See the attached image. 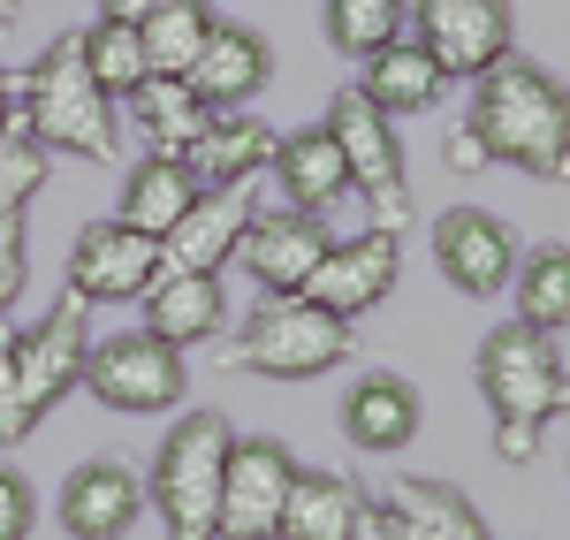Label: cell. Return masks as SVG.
<instances>
[{"label":"cell","mask_w":570,"mask_h":540,"mask_svg":"<svg viewBox=\"0 0 570 540\" xmlns=\"http://www.w3.org/2000/svg\"><path fill=\"white\" fill-rule=\"evenodd\" d=\"M487 160L518 168L532 183H563L570 176V85L548 77L525 53H502L487 77H472V115Z\"/></svg>","instance_id":"obj_1"},{"label":"cell","mask_w":570,"mask_h":540,"mask_svg":"<svg viewBox=\"0 0 570 540\" xmlns=\"http://www.w3.org/2000/svg\"><path fill=\"white\" fill-rule=\"evenodd\" d=\"M236 426L220 411H183L160 434V456L145 472V502L160 510L168 540H220V480H228Z\"/></svg>","instance_id":"obj_2"},{"label":"cell","mask_w":570,"mask_h":540,"mask_svg":"<svg viewBox=\"0 0 570 540\" xmlns=\"http://www.w3.org/2000/svg\"><path fill=\"white\" fill-rule=\"evenodd\" d=\"M16 107H23V130L39 137L46 153H69V160H115V99L99 91V77L85 69V46L53 39L23 69L16 85Z\"/></svg>","instance_id":"obj_3"},{"label":"cell","mask_w":570,"mask_h":540,"mask_svg":"<svg viewBox=\"0 0 570 540\" xmlns=\"http://www.w3.org/2000/svg\"><path fill=\"white\" fill-rule=\"evenodd\" d=\"M343 359H351V320L312 297H266L244 313V335H236V365L266 381H320Z\"/></svg>","instance_id":"obj_4"},{"label":"cell","mask_w":570,"mask_h":540,"mask_svg":"<svg viewBox=\"0 0 570 540\" xmlns=\"http://www.w3.org/2000/svg\"><path fill=\"white\" fill-rule=\"evenodd\" d=\"M480 396L494 419H518V426H548L570 411V365L556 351L548 327L532 320H502L480 343Z\"/></svg>","instance_id":"obj_5"},{"label":"cell","mask_w":570,"mask_h":540,"mask_svg":"<svg viewBox=\"0 0 570 540\" xmlns=\"http://www.w3.org/2000/svg\"><path fill=\"white\" fill-rule=\"evenodd\" d=\"M327 137L343 145L351 198H365L373 228L403 236V222H411V183H403V145H395V122L351 85V91H335V99H327Z\"/></svg>","instance_id":"obj_6"},{"label":"cell","mask_w":570,"mask_h":540,"mask_svg":"<svg viewBox=\"0 0 570 540\" xmlns=\"http://www.w3.org/2000/svg\"><path fill=\"white\" fill-rule=\"evenodd\" d=\"M85 389L122 419H153V411H176L190 389V365L176 343H160L153 327H122L107 343H91L85 359Z\"/></svg>","instance_id":"obj_7"},{"label":"cell","mask_w":570,"mask_h":540,"mask_svg":"<svg viewBox=\"0 0 570 540\" xmlns=\"http://www.w3.org/2000/svg\"><path fill=\"white\" fill-rule=\"evenodd\" d=\"M411 39L441 77H487L518 39V16L510 0H411Z\"/></svg>","instance_id":"obj_8"},{"label":"cell","mask_w":570,"mask_h":540,"mask_svg":"<svg viewBox=\"0 0 570 540\" xmlns=\"http://www.w3.org/2000/svg\"><path fill=\"white\" fill-rule=\"evenodd\" d=\"M289 480L297 456L266 434H236L228 450V480H220V540H282V510H289Z\"/></svg>","instance_id":"obj_9"},{"label":"cell","mask_w":570,"mask_h":540,"mask_svg":"<svg viewBox=\"0 0 570 540\" xmlns=\"http://www.w3.org/2000/svg\"><path fill=\"white\" fill-rule=\"evenodd\" d=\"M153 274H160V244L153 236H137L122 222H91L77 244H69V297L77 305H137L145 289H153Z\"/></svg>","instance_id":"obj_10"},{"label":"cell","mask_w":570,"mask_h":540,"mask_svg":"<svg viewBox=\"0 0 570 540\" xmlns=\"http://www.w3.org/2000/svg\"><path fill=\"white\" fill-rule=\"evenodd\" d=\"M395 282H403V244H395L389 228H365V236H335V244H327L320 274H312L297 297L357 320V313H373V305H389Z\"/></svg>","instance_id":"obj_11"},{"label":"cell","mask_w":570,"mask_h":540,"mask_svg":"<svg viewBox=\"0 0 570 540\" xmlns=\"http://www.w3.org/2000/svg\"><path fill=\"white\" fill-rule=\"evenodd\" d=\"M327 222L320 214H297V206H274V214H252L244 222V244H236V259H244V274L259 282L266 297H297L312 274H320V259H327Z\"/></svg>","instance_id":"obj_12"},{"label":"cell","mask_w":570,"mask_h":540,"mask_svg":"<svg viewBox=\"0 0 570 540\" xmlns=\"http://www.w3.org/2000/svg\"><path fill=\"white\" fill-rule=\"evenodd\" d=\"M434 267L449 274V289L494 297L518 274V236H510L502 214H487V206H449L434 222Z\"/></svg>","instance_id":"obj_13"},{"label":"cell","mask_w":570,"mask_h":540,"mask_svg":"<svg viewBox=\"0 0 570 540\" xmlns=\"http://www.w3.org/2000/svg\"><path fill=\"white\" fill-rule=\"evenodd\" d=\"M259 206H252V183H206L190 206H183V222L160 236V267L176 274H220L236 259V244H244V222H252Z\"/></svg>","instance_id":"obj_14"},{"label":"cell","mask_w":570,"mask_h":540,"mask_svg":"<svg viewBox=\"0 0 570 540\" xmlns=\"http://www.w3.org/2000/svg\"><path fill=\"white\" fill-rule=\"evenodd\" d=\"M266 77H274V46H266V31H252V23H220L206 31V46H198V61H190V91L214 107V115H236V107H252L266 91Z\"/></svg>","instance_id":"obj_15"},{"label":"cell","mask_w":570,"mask_h":540,"mask_svg":"<svg viewBox=\"0 0 570 540\" xmlns=\"http://www.w3.org/2000/svg\"><path fill=\"white\" fill-rule=\"evenodd\" d=\"M85 359H91V327H85V305H77V297L53 305L39 327L16 335V365H23V389H31L39 419L61 404L69 389H85Z\"/></svg>","instance_id":"obj_16"},{"label":"cell","mask_w":570,"mask_h":540,"mask_svg":"<svg viewBox=\"0 0 570 540\" xmlns=\"http://www.w3.org/2000/svg\"><path fill=\"white\" fill-rule=\"evenodd\" d=\"M137 510H145V480L130 464L91 456L61 480V533L69 540H122L137 526Z\"/></svg>","instance_id":"obj_17"},{"label":"cell","mask_w":570,"mask_h":540,"mask_svg":"<svg viewBox=\"0 0 570 540\" xmlns=\"http://www.w3.org/2000/svg\"><path fill=\"white\" fill-rule=\"evenodd\" d=\"M274 183H282V206L320 214V222L351 198V168H343V145L327 137V122L282 137V153H274Z\"/></svg>","instance_id":"obj_18"},{"label":"cell","mask_w":570,"mask_h":540,"mask_svg":"<svg viewBox=\"0 0 570 540\" xmlns=\"http://www.w3.org/2000/svg\"><path fill=\"white\" fill-rule=\"evenodd\" d=\"M137 305H145V327H153L160 343L190 351V343L220 335V320H228V289H220V274H176V267H160V274H153V289H145Z\"/></svg>","instance_id":"obj_19"},{"label":"cell","mask_w":570,"mask_h":540,"mask_svg":"<svg viewBox=\"0 0 570 540\" xmlns=\"http://www.w3.org/2000/svg\"><path fill=\"white\" fill-rule=\"evenodd\" d=\"M274 153H282V137L266 130L259 115L236 107V115H214V122L198 130V145L183 153V168L198 176V190H206V183H252L259 168H274Z\"/></svg>","instance_id":"obj_20"},{"label":"cell","mask_w":570,"mask_h":540,"mask_svg":"<svg viewBox=\"0 0 570 540\" xmlns=\"http://www.w3.org/2000/svg\"><path fill=\"white\" fill-rule=\"evenodd\" d=\"M343 434L365 456H389L419 434V389L403 373H365L351 396H343Z\"/></svg>","instance_id":"obj_21"},{"label":"cell","mask_w":570,"mask_h":540,"mask_svg":"<svg viewBox=\"0 0 570 540\" xmlns=\"http://www.w3.org/2000/svg\"><path fill=\"white\" fill-rule=\"evenodd\" d=\"M198 198V176L183 168L176 153H145L130 176H122V198H115V222L122 228H137V236H168V228L183 222V206Z\"/></svg>","instance_id":"obj_22"},{"label":"cell","mask_w":570,"mask_h":540,"mask_svg":"<svg viewBox=\"0 0 570 540\" xmlns=\"http://www.w3.org/2000/svg\"><path fill=\"white\" fill-rule=\"evenodd\" d=\"M130 107V122H137V137H145V153H190L198 145V130L214 122V107L190 91V77H145V85L122 99Z\"/></svg>","instance_id":"obj_23"},{"label":"cell","mask_w":570,"mask_h":540,"mask_svg":"<svg viewBox=\"0 0 570 540\" xmlns=\"http://www.w3.org/2000/svg\"><path fill=\"white\" fill-rule=\"evenodd\" d=\"M441 85H449V77L426 61L419 39H395V46H381V53H365V77H357V91H365L381 115H426L441 99Z\"/></svg>","instance_id":"obj_24"},{"label":"cell","mask_w":570,"mask_h":540,"mask_svg":"<svg viewBox=\"0 0 570 540\" xmlns=\"http://www.w3.org/2000/svg\"><path fill=\"white\" fill-rule=\"evenodd\" d=\"M357 518H365V495L343 472H297L289 510H282V540H351Z\"/></svg>","instance_id":"obj_25"},{"label":"cell","mask_w":570,"mask_h":540,"mask_svg":"<svg viewBox=\"0 0 570 540\" xmlns=\"http://www.w3.org/2000/svg\"><path fill=\"white\" fill-rule=\"evenodd\" d=\"M389 510L403 518V533H411V540H487V518H480V510L456 495L449 480H426V472L395 480V488H389Z\"/></svg>","instance_id":"obj_26"},{"label":"cell","mask_w":570,"mask_h":540,"mask_svg":"<svg viewBox=\"0 0 570 540\" xmlns=\"http://www.w3.org/2000/svg\"><path fill=\"white\" fill-rule=\"evenodd\" d=\"M510 289H518V320L563 335L570 327V244H532V252H518Z\"/></svg>","instance_id":"obj_27"},{"label":"cell","mask_w":570,"mask_h":540,"mask_svg":"<svg viewBox=\"0 0 570 540\" xmlns=\"http://www.w3.org/2000/svg\"><path fill=\"white\" fill-rule=\"evenodd\" d=\"M77 46H85V69L99 77V91H107V99H130V91L153 77V61H145V31H137V23H122V16L85 23V31H77Z\"/></svg>","instance_id":"obj_28"},{"label":"cell","mask_w":570,"mask_h":540,"mask_svg":"<svg viewBox=\"0 0 570 540\" xmlns=\"http://www.w3.org/2000/svg\"><path fill=\"white\" fill-rule=\"evenodd\" d=\"M320 16H327V46L351 53V61H365V53H381L411 31V0H320Z\"/></svg>","instance_id":"obj_29"},{"label":"cell","mask_w":570,"mask_h":540,"mask_svg":"<svg viewBox=\"0 0 570 540\" xmlns=\"http://www.w3.org/2000/svg\"><path fill=\"white\" fill-rule=\"evenodd\" d=\"M137 31H145V61H153V77H190L198 46H206V31H214V8H206V0H176V8L145 16Z\"/></svg>","instance_id":"obj_30"},{"label":"cell","mask_w":570,"mask_h":540,"mask_svg":"<svg viewBox=\"0 0 570 540\" xmlns=\"http://www.w3.org/2000/svg\"><path fill=\"white\" fill-rule=\"evenodd\" d=\"M46 168H53V153H46L31 130L0 137V214H23V206L46 190Z\"/></svg>","instance_id":"obj_31"},{"label":"cell","mask_w":570,"mask_h":540,"mask_svg":"<svg viewBox=\"0 0 570 540\" xmlns=\"http://www.w3.org/2000/svg\"><path fill=\"white\" fill-rule=\"evenodd\" d=\"M31 434H39V404H31V389H23L16 335L0 327V450H16V442H31Z\"/></svg>","instance_id":"obj_32"},{"label":"cell","mask_w":570,"mask_h":540,"mask_svg":"<svg viewBox=\"0 0 570 540\" xmlns=\"http://www.w3.org/2000/svg\"><path fill=\"white\" fill-rule=\"evenodd\" d=\"M31 282V244H23V214H0V313L23 297Z\"/></svg>","instance_id":"obj_33"},{"label":"cell","mask_w":570,"mask_h":540,"mask_svg":"<svg viewBox=\"0 0 570 540\" xmlns=\"http://www.w3.org/2000/svg\"><path fill=\"white\" fill-rule=\"evenodd\" d=\"M39 526V495H31V480L16 472V464H0V540H31Z\"/></svg>","instance_id":"obj_34"},{"label":"cell","mask_w":570,"mask_h":540,"mask_svg":"<svg viewBox=\"0 0 570 540\" xmlns=\"http://www.w3.org/2000/svg\"><path fill=\"white\" fill-rule=\"evenodd\" d=\"M540 434H548V426H518V419H494V456H502V464H532V456H540Z\"/></svg>","instance_id":"obj_35"},{"label":"cell","mask_w":570,"mask_h":540,"mask_svg":"<svg viewBox=\"0 0 570 540\" xmlns=\"http://www.w3.org/2000/svg\"><path fill=\"white\" fill-rule=\"evenodd\" d=\"M441 160H449L456 176H480V168H487V145H480V130H472V122H456V130H449V145H441Z\"/></svg>","instance_id":"obj_36"},{"label":"cell","mask_w":570,"mask_h":540,"mask_svg":"<svg viewBox=\"0 0 570 540\" xmlns=\"http://www.w3.org/2000/svg\"><path fill=\"white\" fill-rule=\"evenodd\" d=\"M351 540H411V533H403V518H395L389 502H365V518H357Z\"/></svg>","instance_id":"obj_37"},{"label":"cell","mask_w":570,"mask_h":540,"mask_svg":"<svg viewBox=\"0 0 570 540\" xmlns=\"http://www.w3.org/2000/svg\"><path fill=\"white\" fill-rule=\"evenodd\" d=\"M160 8H176V0H107L99 16H122V23H145V16H160Z\"/></svg>","instance_id":"obj_38"},{"label":"cell","mask_w":570,"mask_h":540,"mask_svg":"<svg viewBox=\"0 0 570 540\" xmlns=\"http://www.w3.org/2000/svg\"><path fill=\"white\" fill-rule=\"evenodd\" d=\"M23 130V107H16V85H8V69H0V137Z\"/></svg>","instance_id":"obj_39"},{"label":"cell","mask_w":570,"mask_h":540,"mask_svg":"<svg viewBox=\"0 0 570 540\" xmlns=\"http://www.w3.org/2000/svg\"><path fill=\"white\" fill-rule=\"evenodd\" d=\"M0 23H8V0H0Z\"/></svg>","instance_id":"obj_40"}]
</instances>
